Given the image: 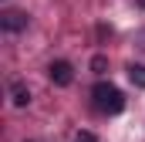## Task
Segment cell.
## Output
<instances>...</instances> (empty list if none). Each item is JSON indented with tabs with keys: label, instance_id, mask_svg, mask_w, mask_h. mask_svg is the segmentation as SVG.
<instances>
[{
	"label": "cell",
	"instance_id": "ba28073f",
	"mask_svg": "<svg viewBox=\"0 0 145 142\" xmlns=\"http://www.w3.org/2000/svg\"><path fill=\"white\" fill-rule=\"evenodd\" d=\"M135 3H138V7H145V0H135Z\"/></svg>",
	"mask_w": 145,
	"mask_h": 142
},
{
	"label": "cell",
	"instance_id": "5b68a950",
	"mask_svg": "<svg viewBox=\"0 0 145 142\" xmlns=\"http://www.w3.org/2000/svg\"><path fill=\"white\" fill-rule=\"evenodd\" d=\"M128 78L135 88H145V64H128Z\"/></svg>",
	"mask_w": 145,
	"mask_h": 142
},
{
	"label": "cell",
	"instance_id": "8992f818",
	"mask_svg": "<svg viewBox=\"0 0 145 142\" xmlns=\"http://www.w3.org/2000/svg\"><path fill=\"white\" fill-rule=\"evenodd\" d=\"M105 64H108V61H105L101 54H98V58H91V68H95V71H105Z\"/></svg>",
	"mask_w": 145,
	"mask_h": 142
},
{
	"label": "cell",
	"instance_id": "6da1fadb",
	"mask_svg": "<svg viewBox=\"0 0 145 142\" xmlns=\"http://www.w3.org/2000/svg\"><path fill=\"white\" fill-rule=\"evenodd\" d=\"M91 98H95V108L105 112V115H118V112L125 108V95H121L111 81H98V85L91 88Z\"/></svg>",
	"mask_w": 145,
	"mask_h": 142
},
{
	"label": "cell",
	"instance_id": "3957f363",
	"mask_svg": "<svg viewBox=\"0 0 145 142\" xmlns=\"http://www.w3.org/2000/svg\"><path fill=\"white\" fill-rule=\"evenodd\" d=\"M0 24H3L7 34H17V31L27 27V14H20V10H7V14L0 17Z\"/></svg>",
	"mask_w": 145,
	"mask_h": 142
},
{
	"label": "cell",
	"instance_id": "277c9868",
	"mask_svg": "<svg viewBox=\"0 0 145 142\" xmlns=\"http://www.w3.org/2000/svg\"><path fill=\"white\" fill-rule=\"evenodd\" d=\"M10 102H14L17 108H27L31 105V88H27L24 81H17V85L10 88Z\"/></svg>",
	"mask_w": 145,
	"mask_h": 142
},
{
	"label": "cell",
	"instance_id": "52a82bcc",
	"mask_svg": "<svg viewBox=\"0 0 145 142\" xmlns=\"http://www.w3.org/2000/svg\"><path fill=\"white\" fill-rule=\"evenodd\" d=\"M74 142H98V139H95L91 132H78V135H74Z\"/></svg>",
	"mask_w": 145,
	"mask_h": 142
},
{
	"label": "cell",
	"instance_id": "7a4b0ae2",
	"mask_svg": "<svg viewBox=\"0 0 145 142\" xmlns=\"http://www.w3.org/2000/svg\"><path fill=\"white\" fill-rule=\"evenodd\" d=\"M47 78L57 85V88H68L74 81V68L68 64V61H51V68H47Z\"/></svg>",
	"mask_w": 145,
	"mask_h": 142
}]
</instances>
